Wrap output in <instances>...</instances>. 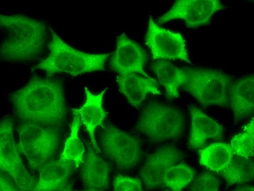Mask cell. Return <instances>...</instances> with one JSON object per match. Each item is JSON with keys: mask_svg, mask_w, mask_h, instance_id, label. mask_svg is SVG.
Listing matches in <instances>:
<instances>
[{"mask_svg": "<svg viewBox=\"0 0 254 191\" xmlns=\"http://www.w3.org/2000/svg\"><path fill=\"white\" fill-rule=\"evenodd\" d=\"M15 115L22 122L60 128L67 116L62 81L34 76L10 94Z\"/></svg>", "mask_w": 254, "mask_h": 191, "instance_id": "obj_1", "label": "cell"}, {"mask_svg": "<svg viewBox=\"0 0 254 191\" xmlns=\"http://www.w3.org/2000/svg\"><path fill=\"white\" fill-rule=\"evenodd\" d=\"M0 29L8 33L0 45V61L24 62L34 60L43 52L47 41L46 25L22 14H0Z\"/></svg>", "mask_w": 254, "mask_h": 191, "instance_id": "obj_2", "label": "cell"}, {"mask_svg": "<svg viewBox=\"0 0 254 191\" xmlns=\"http://www.w3.org/2000/svg\"><path fill=\"white\" fill-rule=\"evenodd\" d=\"M52 36L48 47L50 54L46 59L33 66L35 70H43L47 77L60 73H65L72 76L105 71V64L111 53L90 54L80 52L64 43L52 27H49Z\"/></svg>", "mask_w": 254, "mask_h": 191, "instance_id": "obj_3", "label": "cell"}, {"mask_svg": "<svg viewBox=\"0 0 254 191\" xmlns=\"http://www.w3.org/2000/svg\"><path fill=\"white\" fill-rule=\"evenodd\" d=\"M185 127V116L180 110L157 101L145 106L135 126L136 130L155 143L179 139Z\"/></svg>", "mask_w": 254, "mask_h": 191, "instance_id": "obj_4", "label": "cell"}, {"mask_svg": "<svg viewBox=\"0 0 254 191\" xmlns=\"http://www.w3.org/2000/svg\"><path fill=\"white\" fill-rule=\"evenodd\" d=\"M187 82L183 91L192 95L202 106L229 107L232 78L221 71L186 68Z\"/></svg>", "mask_w": 254, "mask_h": 191, "instance_id": "obj_5", "label": "cell"}, {"mask_svg": "<svg viewBox=\"0 0 254 191\" xmlns=\"http://www.w3.org/2000/svg\"><path fill=\"white\" fill-rule=\"evenodd\" d=\"M13 127L9 115L0 120V171L9 175L20 191H32L37 180L24 166L14 139Z\"/></svg>", "mask_w": 254, "mask_h": 191, "instance_id": "obj_6", "label": "cell"}, {"mask_svg": "<svg viewBox=\"0 0 254 191\" xmlns=\"http://www.w3.org/2000/svg\"><path fill=\"white\" fill-rule=\"evenodd\" d=\"M100 142L104 154L122 171L136 167L141 161L143 152L139 138L115 126L108 124L103 128Z\"/></svg>", "mask_w": 254, "mask_h": 191, "instance_id": "obj_7", "label": "cell"}, {"mask_svg": "<svg viewBox=\"0 0 254 191\" xmlns=\"http://www.w3.org/2000/svg\"><path fill=\"white\" fill-rule=\"evenodd\" d=\"M145 44L151 50L154 59H179L192 64L186 48L185 40L182 35L159 27L150 15Z\"/></svg>", "mask_w": 254, "mask_h": 191, "instance_id": "obj_8", "label": "cell"}, {"mask_svg": "<svg viewBox=\"0 0 254 191\" xmlns=\"http://www.w3.org/2000/svg\"><path fill=\"white\" fill-rule=\"evenodd\" d=\"M225 8L218 0H178L157 22L163 24L181 19L185 21L187 27L197 28L209 24L213 15Z\"/></svg>", "mask_w": 254, "mask_h": 191, "instance_id": "obj_9", "label": "cell"}, {"mask_svg": "<svg viewBox=\"0 0 254 191\" xmlns=\"http://www.w3.org/2000/svg\"><path fill=\"white\" fill-rule=\"evenodd\" d=\"M148 60V54L144 49L134 40L129 39L125 33L117 38V50L110 59L112 71L119 75L139 73L148 78H151L144 71V66Z\"/></svg>", "mask_w": 254, "mask_h": 191, "instance_id": "obj_10", "label": "cell"}, {"mask_svg": "<svg viewBox=\"0 0 254 191\" xmlns=\"http://www.w3.org/2000/svg\"><path fill=\"white\" fill-rule=\"evenodd\" d=\"M185 158L183 152L171 145L161 147L149 156L140 171V177L147 190L163 185V179L168 170Z\"/></svg>", "mask_w": 254, "mask_h": 191, "instance_id": "obj_11", "label": "cell"}, {"mask_svg": "<svg viewBox=\"0 0 254 191\" xmlns=\"http://www.w3.org/2000/svg\"><path fill=\"white\" fill-rule=\"evenodd\" d=\"M106 88L101 94L95 96L93 95L87 87H85V91L87 99L85 104L80 108H73L72 111L76 112L80 115L81 122L85 124L86 129L90 137L92 147L97 153H101L100 149L95 137L96 127L103 126V121L108 115V112L103 108V99L104 94L108 91Z\"/></svg>", "mask_w": 254, "mask_h": 191, "instance_id": "obj_12", "label": "cell"}, {"mask_svg": "<svg viewBox=\"0 0 254 191\" xmlns=\"http://www.w3.org/2000/svg\"><path fill=\"white\" fill-rule=\"evenodd\" d=\"M189 111L191 115V130L189 141L190 148L199 150L204 146L208 139H222L225 131L220 124L196 106H190Z\"/></svg>", "mask_w": 254, "mask_h": 191, "instance_id": "obj_13", "label": "cell"}, {"mask_svg": "<svg viewBox=\"0 0 254 191\" xmlns=\"http://www.w3.org/2000/svg\"><path fill=\"white\" fill-rule=\"evenodd\" d=\"M72 161H52L40 169L39 180L32 191H62L76 169Z\"/></svg>", "mask_w": 254, "mask_h": 191, "instance_id": "obj_14", "label": "cell"}, {"mask_svg": "<svg viewBox=\"0 0 254 191\" xmlns=\"http://www.w3.org/2000/svg\"><path fill=\"white\" fill-rule=\"evenodd\" d=\"M87 151L83 161L81 178L87 190L104 191L109 187L110 165L98 155L94 148L87 144Z\"/></svg>", "mask_w": 254, "mask_h": 191, "instance_id": "obj_15", "label": "cell"}, {"mask_svg": "<svg viewBox=\"0 0 254 191\" xmlns=\"http://www.w3.org/2000/svg\"><path fill=\"white\" fill-rule=\"evenodd\" d=\"M117 82L120 92L136 108H139L148 94L161 95L157 81L145 79L135 73L119 75Z\"/></svg>", "mask_w": 254, "mask_h": 191, "instance_id": "obj_16", "label": "cell"}, {"mask_svg": "<svg viewBox=\"0 0 254 191\" xmlns=\"http://www.w3.org/2000/svg\"><path fill=\"white\" fill-rule=\"evenodd\" d=\"M230 106L234 112V123L237 124L253 113L254 108V75L244 77L231 84Z\"/></svg>", "mask_w": 254, "mask_h": 191, "instance_id": "obj_17", "label": "cell"}, {"mask_svg": "<svg viewBox=\"0 0 254 191\" xmlns=\"http://www.w3.org/2000/svg\"><path fill=\"white\" fill-rule=\"evenodd\" d=\"M17 132L19 143L17 148L60 143L61 139L60 128L47 127L39 124L22 122L17 127Z\"/></svg>", "mask_w": 254, "mask_h": 191, "instance_id": "obj_18", "label": "cell"}, {"mask_svg": "<svg viewBox=\"0 0 254 191\" xmlns=\"http://www.w3.org/2000/svg\"><path fill=\"white\" fill-rule=\"evenodd\" d=\"M151 69L158 77L159 83L165 88L168 99L180 97L179 89L184 87L187 82L185 69H180L167 60L156 61L152 64Z\"/></svg>", "mask_w": 254, "mask_h": 191, "instance_id": "obj_19", "label": "cell"}, {"mask_svg": "<svg viewBox=\"0 0 254 191\" xmlns=\"http://www.w3.org/2000/svg\"><path fill=\"white\" fill-rule=\"evenodd\" d=\"M218 173L225 179L228 187L252 182L254 175V161L250 158L234 154L227 167Z\"/></svg>", "mask_w": 254, "mask_h": 191, "instance_id": "obj_20", "label": "cell"}, {"mask_svg": "<svg viewBox=\"0 0 254 191\" xmlns=\"http://www.w3.org/2000/svg\"><path fill=\"white\" fill-rule=\"evenodd\" d=\"M199 153L201 166L216 173L225 169L234 156L230 145L223 143H213L199 150Z\"/></svg>", "mask_w": 254, "mask_h": 191, "instance_id": "obj_21", "label": "cell"}, {"mask_svg": "<svg viewBox=\"0 0 254 191\" xmlns=\"http://www.w3.org/2000/svg\"><path fill=\"white\" fill-rule=\"evenodd\" d=\"M73 112V119L71 124V132L69 137L67 138L64 148L60 159L62 160L72 161L76 164V168L80 164L83 163V156L85 154V147L81 140L78 136L80 126H81V119L80 115L76 112Z\"/></svg>", "mask_w": 254, "mask_h": 191, "instance_id": "obj_22", "label": "cell"}, {"mask_svg": "<svg viewBox=\"0 0 254 191\" xmlns=\"http://www.w3.org/2000/svg\"><path fill=\"white\" fill-rule=\"evenodd\" d=\"M59 145L60 143H51L42 146L21 147L17 149L27 157L29 167L35 171L52 162Z\"/></svg>", "mask_w": 254, "mask_h": 191, "instance_id": "obj_23", "label": "cell"}, {"mask_svg": "<svg viewBox=\"0 0 254 191\" xmlns=\"http://www.w3.org/2000/svg\"><path fill=\"white\" fill-rule=\"evenodd\" d=\"M195 172L189 165H174L170 168L163 179V185L173 191H182L193 180Z\"/></svg>", "mask_w": 254, "mask_h": 191, "instance_id": "obj_24", "label": "cell"}, {"mask_svg": "<svg viewBox=\"0 0 254 191\" xmlns=\"http://www.w3.org/2000/svg\"><path fill=\"white\" fill-rule=\"evenodd\" d=\"M231 148L235 155L245 158L254 157V121L245 128L244 131L233 137L231 142Z\"/></svg>", "mask_w": 254, "mask_h": 191, "instance_id": "obj_25", "label": "cell"}, {"mask_svg": "<svg viewBox=\"0 0 254 191\" xmlns=\"http://www.w3.org/2000/svg\"><path fill=\"white\" fill-rule=\"evenodd\" d=\"M220 182L210 172L198 175L190 185V191H218Z\"/></svg>", "mask_w": 254, "mask_h": 191, "instance_id": "obj_26", "label": "cell"}, {"mask_svg": "<svg viewBox=\"0 0 254 191\" xmlns=\"http://www.w3.org/2000/svg\"><path fill=\"white\" fill-rule=\"evenodd\" d=\"M114 191H143L141 180L118 175L114 180Z\"/></svg>", "mask_w": 254, "mask_h": 191, "instance_id": "obj_27", "label": "cell"}, {"mask_svg": "<svg viewBox=\"0 0 254 191\" xmlns=\"http://www.w3.org/2000/svg\"><path fill=\"white\" fill-rule=\"evenodd\" d=\"M0 191H20L13 179L6 173L0 171Z\"/></svg>", "mask_w": 254, "mask_h": 191, "instance_id": "obj_28", "label": "cell"}, {"mask_svg": "<svg viewBox=\"0 0 254 191\" xmlns=\"http://www.w3.org/2000/svg\"><path fill=\"white\" fill-rule=\"evenodd\" d=\"M232 191H254V187L249 185L238 186Z\"/></svg>", "mask_w": 254, "mask_h": 191, "instance_id": "obj_29", "label": "cell"}, {"mask_svg": "<svg viewBox=\"0 0 254 191\" xmlns=\"http://www.w3.org/2000/svg\"><path fill=\"white\" fill-rule=\"evenodd\" d=\"M73 185V182L68 184L67 186L62 191H72Z\"/></svg>", "mask_w": 254, "mask_h": 191, "instance_id": "obj_30", "label": "cell"}, {"mask_svg": "<svg viewBox=\"0 0 254 191\" xmlns=\"http://www.w3.org/2000/svg\"><path fill=\"white\" fill-rule=\"evenodd\" d=\"M86 191H99V190H87Z\"/></svg>", "mask_w": 254, "mask_h": 191, "instance_id": "obj_31", "label": "cell"}, {"mask_svg": "<svg viewBox=\"0 0 254 191\" xmlns=\"http://www.w3.org/2000/svg\"></svg>", "mask_w": 254, "mask_h": 191, "instance_id": "obj_32", "label": "cell"}]
</instances>
